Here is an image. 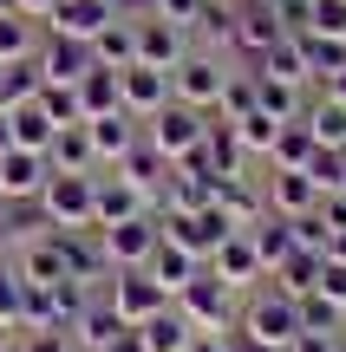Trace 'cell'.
Here are the masks:
<instances>
[{
	"label": "cell",
	"instance_id": "25",
	"mask_svg": "<svg viewBox=\"0 0 346 352\" xmlns=\"http://www.w3.org/2000/svg\"><path fill=\"white\" fill-rule=\"evenodd\" d=\"M91 52H98L105 72H131V65H138V20H111L91 39Z\"/></svg>",
	"mask_w": 346,
	"mask_h": 352
},
{
	"label": "cell",
	"instance_id": "22",
	"mask_svg": "<svg viewBox=\"0 0 346 352\" xmlns=\"http://www.w3.org/2000/svg\"><path fill=\"white\" fill-rule=\"evenodd\" d=\"M138 340H144V352H190V346H196V327L183 320V307L170 300L164 314H151V320L138 327Z\"/></svg>",
	"mask_w": 346,
	"mask_h": 352
},
{
	"label": "cell",
	"instance_id": "20",
	"mask_svg": "<svg viewBox=\"0 0 346 352\" xmlns=\"http://www.w3.org/2000/svg\"><path fill=\"white\" fill-rule=\"evenodd\" d=\"M131 215H157V196L138 189V183H125V176H105L98 170V228L131 222Z\"/></svg>",
	"mask_w": 346,
	"mask_h": 352
},
{
	"label": "cell",
	"instance_id": "35",
	"mask_svg": "<svg viewBox=\"0 0 346 352\" xmlns=\"http://www.w3.org/2000/svg\"><path fill=\"white\" fill-rule=\"evenodd\" d=\"M59 124H52L39 104H13V151H52Z\"/></svg>",
	"mask_w": 346,
	"mask_h": 352
},
{
	"label": "cell",
	"instance_id": "55",
	"mask_svg": "<svg viewBox=\"0 0 346 352\" xmlns=\"http://www.w3.org/2000/svg\"><path fill=\"white\" fill-rule=\"evenodd\" d=\"M255 7H274V13H288V0H255Z\"/></svg>",
	"mask_w": 346,
	"mask_h": 352
},
{
	"label": "cell",
	"instance_id": "16",
	"mask_svg": "<svg viewBox=\"0 0 346 352\" xmlns=\"http://www.w3.org/2000/svg\"><path fill=\"white\" fill-rule=\"evenodd\" d=\"M125 333H131V320L118 314L105 294H91V307L78 314V327H72V352H111Z\"/></svg>",
	"mask_w": 346,
	"mask_h": 352
},
{
	"label": "cell",
	"instance_id": "38",
	"mask_svg": "<svg viewBox=\"0 0 346 352\" xmlns=\"http://www.w3.org/2000/svg\"><path fill=\"white\" fill-rule=\"evenodd\" d=\"M301 333H346V307H334L327 294H301Z\"/></svg>",
	"mask_w": 346,
	"mask_h": 352
},
{
	"label": "cell",
	"instance_id": "60",
	"mask_svg": "<svg viewBox=\"0 0 346 352\" xmlns=\"http://www.w3.org/2000/svg\"><path fill=\"white\" fill-rule=\"evenodd\" d=\"M340 352H346V340H340Z\"/></svg>",
	"mask_w": 346,
	"mask_h": 352
},
{
	"label": "cell",
	"instance_id": "5",
	"mask_svg": "<svg viewBox=\"0 0 346 352\" xmlns=\"http://www.w3.org/2000/svg\"><path fill=\"white\" fill-rule=\"evenodd\" d=\"M177 307H183V320H190L196 333H235V320H242V314H235V294L222 287L209 267H203V274H196L190 287L177 294Z\"/></svg>",
	"mask_w": 346,
	"mask_h": 352
},
{
	"label": "cell",
	"instance_id": "3",
	"mask_svg": "<svg viewBox=\"0 0 346 352\" xmlns=\"http://www.w3.org/2000/svg\"><path fill=\"white\" fill-rule=\"evenodd\" d=\"M52 228H98V176H65L52 170V183L39 189Z\"/></svg>",
	"mask_w": 346,
	"mask_h": 352
},
{
	"label": "cell",
	"instance_id": "19",
	"mask_svg": "<svg viewBox=\"0 0 346 352\" xmlns=\"http://www.w3.org/2000/svg\"><path fill=\"white\" fill-rule=\"evenodd\" d=\"M209 202H216V209L229 215L235 228H255L261 215H268V196H261V176H248V170H242V176H222Z\"/></svg>",
	"mask_w": 346,
	"mask_h": 352
},
{
	"label": "cell",
	"instance_id": "50",
	"mask_svg": "<svg viewBox=\"0 0 346 352\" xmlns=\"http://www.w3.org/2000/svg\"><path fill=\"white\" fill-rule=\"evenodd\" d=\"M190 352H235V346H229V333H196Z\"/></svg>",
	"mask_w": 346,
	"mask_h": 352
},
{
	"label": "cell",
	"instance_id": "51",
	"mask_svg": "<svg viewBox=\"0 0 346 352\" xmlns=\"http://www.w3.org/2000/svg\"><path fill=\"white\" fill-rule=\"evenodd\" d=\"M13 7H20V13H26V20H46V13H52V7H59V0H13Z\"/></svg>",
	"mask_w": 346,
	"mask_h": 352
},
{
	"label": "cell",
	"instance_id": "28",
	"mask_svg": "<svg viewBox=\"0 0 346 352\" xmlns=\"http://www.w3.org/2000/svg\"><path fill=\"white\" fill-rule=\"evenodd\" d=\"M255 104L274 118V124H301V111H307V85H281V78H261L255 72Z\"/></svg>",
	"mask_w": 346,
	"mask_h": 352
},
{
	"label": "cell",
	"instance_id": "24",
	"mask_svg": "<svg viewBox=\"0 0 346 352\" xmlns=\"http://www.w3.org/2000/svg\"><path fill=\"white\" fill-rule=\"evenodd\" d=\"M46 157H52V170H65V176H98V151H91V131L85 124H65Z\"/></svg>",
	"mask_w": 346,
	"mask_h": 352
},
{
	"label": "cell",
	"instance_id": "10",
	"mask_svg": "<svg viewBox=\"0 0 346 352\" xmlns=\"http://www.w3.org/2000/svg\"><path fill=\"white\" fill-rule=\"evenodd\" d=\"M229 215L216 209V202H209V209H183V215H164V241H177V248H190L196 261H209V254H216V241L229 235Z\"/></svg>",
	"mask_w": 346,
	"mask_h": 352
},
{
	"label": "cell",
	"instance_id": "8",
	"mask_svg": "<svg viewBox=\"0 0 346 352\" xmlns=\"http://www.w3.org/2000/svg\"><path fill=\"white\" fill-rule=\"evenodd\" d=\"M105 300H111L131 327H144L151 314H164V307H170V294H164V280H157L151 267H118L111 287H105Z\"/></svg>",
	"mask_w": 346,
	"mask_h": 352
},
{
	"label": "cell",
	"instance_id": "4",
	"mask_svg": "<svg viewBox=\"0 0 346 352\" xmlns=\"http://www.w3.org/2000/svg\"><path fill=\"white\" fill-rule=\"evenodd\" d=\"M52 241H59V254H65V274L78 280V287H91V294H105L111 287V254H105V235L98 228H52Z\"/></svg>",
	"mask_w": 346,
	"mask_h": 352
},
{
	"label": "cell",
	"instance_id": "39",
	"mask_svg": "<svg viewBox=\"0 0 346 352\" xmlns=\"http://www.w3.org/2000/svg\"><path fill=\"white\" fill-rule=\"evenodd\" d=\"M274 131H281V124H274L261 104H255L248 118H235V138H242V151H248V157H268V151H274Z\"/></svg>",
	"mask_w": 346,
	"mask_h": 352
},
{
	"label": "cell",
	"instance_id": "12",
	"mask_svg": "<svg viewBox=\"0 0 346 352\" xmlns=\"http://www.w3.org/2000/svg\"><path fill=\"white\" fill-rule=\"evenodd\" d=\"M39 72H46V85H78V78L98 72V52H91V39H39Z\"/></svg>",
	"mask_w": 346,
	"mask_h": 352
},
{
	"label": "cell",
	"instance_id": "32",
	"mask_svg": "<svg viewBox=\"0 0 346 352\" xmlns=\"http://www.w3.org/2000/svg\"><path fill=\"white\" fill-rule=\"evenodd\" d=\"M39 39H46V33H39V20H26L20 7L0 13V59H7V65H13V59H33Z\"/></svg>",
	"mask_w": 346,
	"mask_h": 352
},
{
	"label": "cell",
	"instance_id": "30",
	"mask_svg": "<svg viewBox=\"0 0 346 352\" xmlns=\"http://www.w3.org/2000/svg\"><path fill=\"white\" fill-rule=\"evenodd\" d=\"M301 124L314 131V144H321V151H346V104H334V98H321V91H314L307 111H301Z\"/></svg>",
	"mask_w": 346,
	"mask_h": 352
},
{
	"label": "cell",
	"instance_id": "17",
	"mask_svg": "<svg viewBox=\"0 0 346 352\" xmlns=\"http://www.w3.org/2000/svg\"><path fill=\"white\" fill-rule=\"evenodd\" d=\"M52 183V157L46 151H7L0 157V196L7 202H33Z\"/></svg>",
	"mask_w": 346,
	"mask_h": 352
},
{
	"label": "cell",
	"instance_id": "2",
	"mask_svg": "<svg viewBox=\"0 0 346 352\" xmlns=\"http://www.w3.org/2000/svg\"><path fill=\"white\" fill-rule=\"evenodd\" d=\"M222 85H229V65H222V52H209V46H190L177 59V72H170L177 104H196V111H216V104H222Z\"/></svg>",
	"mask_w": 346,
	"mask_h": 352
},
{
	"label": "cell",
	"instance_id": "53",
	"mask_svg": "<svg viewBox=\"0 0 346 352\" xmlns=\"http://www.w3.org/2000/svg\"><path fill=\"white\" fill-rule=\"evenodd\" d=\"M7 151H13V111L0 104V157H7Z\"/></svg>",
	"mask_w": 346,
	"mask_h": 352
},
{
	"label": "cell",
	"instance_id": "36",
	"mask_svg": "<svg viewBox=\"0 0 346 352\" xmlns=\"http://www.w3.org/2000/svg\"><path fill=\"white\" fill-rule=\"evenodd\" d=\"M105 111H125V98H118V72H91L78 78V118H105Z\"/></svg>",
	"mask_w": 346,
	"mask_h": 352
},
{
	"label": "cell",
	"instance_id": "37",
	"mask_svg": "<svg viewBox=\"0 0 346 352\" xmlns=\"http://www.w3.org/2000/svg\"><path fill=\"white\" fill-rule=\"evenodd\" d=\"M20 307H26V274L20 261H0V333H20Z\"/></svg>",
	"mask_w": 346,
	"mask_h": 352
},
{
	"label": "cell",
	"instance_id": "57",
	"mask_svg": "<svg viewBox=\"0 0 346 352\" xmlns=\"http://www.w3.org/2000/svg\"><path fill=\"white\" fill-rule=\"evenodd\" d=\"M0 352H13V333H0Z\"/></svg>",
	"mask_w": 346,
	"mask_h": 352
},
{
	"label": "cell",
	"instance_id": "58",
	"mask_svg": "<svg viewBox=\"0 0 346 352\" xmlns=\"http://www.w3.org/2000/svg\"><path fill=\"white\" fill-rule=\"evenodd\" d=\"M7 7H13V0H0V13H7Z\"/></svg>",
	"mask_w": 346,
	"mask_h": 352
},
{
	"label": "cell",
	"instance_id": "18",
	"mask_svg": "<svg viewBox=\"0 0 346 352\" xmlns=\"http://www.w3.org/2000/svg\"><path fill=\"white\" fill-rule=\"evenodd\" d=\"M261 196H268V215H307V209H321V189H314L307 170H268V176H261Z\"/></svg>",
	"mask_w": 346,
	"mask_h": 352
},
{
	"label": "cell",
	"instance_id": "9",
	"mask_svg": "<svg viewBox=\"0 0 346 352\" xmlns=\"http://www.w3.org/2000/svg\"><path fill=\"white\" fill-rule=\"evenodd\" d=\"M98 235H105L111 267H151L157 241H164V215H131V222H111V228H98Z\"/></svg>",
	"mask_w": 346,
	"mask_h": 352
},
{
	"label": "cell",
	"instance_id": "23",
	"mask_svg": "<svg viewBox=\"0 0 346 352\" xmlns=\"http://www.w3.org/2000/svg\"><path fill=\"white\" fill-rule=\"evenodd\" d=\"M248 72H261V78H281V85H314V72H307V52H301V33H288V39H274L268 52H261Z\"/></svg>",
	"mask_w": 346,
	"mask_h": 352
},
{
	"label": "cell",
	"instance_id": "56",
	"mask_svg": "<svg viewBox=\"0 0 346 352\" xmlns=\"http://www.w3.org/2000/svg\"><path fill=\"white\" fill-rule=\"evenodd\" d=\"M0 235H7V196H0Z\"/></svg>",
	"mask_w": 346,
	"mask_h": 352
},
{
	"label": "cell",
	"instance_id": "59",
	"mask_svg": "<svg viewBox=\"0 0 346 352\" xmlns=\"http://www.w3.org/2000/svg\"><path fill=\"white\" fill-rule=\"evenodd\" d=\"M0 78H7V59H0Z\"/></svg>",
	"mask_w": 346,
	"mask_h": 352
},
{
	"label": "cell",
	"instance_id": "47",
	"mask_svg": "<svg viewBox=\"0 0 346 352\" xmlns=\"http://www.w3.org/2000/svg\"><path fill=\"white\" fill-rule=\"evenodd\" d=\"M321 215H327V228L340 235V228H346V189H327V196H321Z\"/></svg>",
	"mask_w": 346,
	"mask_h": 352
},
{
	"label": "cell",
	"instance_id": "34",
	"mask_svg": "<svg viewBox=\"0 0 346 352\" xmlns=\"http://www.w3.org/2000/svg\"><path fill=\"white\" fill-rule=\"evenodd\" d=\"M314 280H321V254H314V248H294L268 274V287H281V294H294V300H301V294H314Z\"/></svg>",
	"mask_w": 346,
	"mask_h": 352
},
{
	"label": "cell",
	"instance_id": "41",
	"mask_svg": "<svg viewBox=\"0 0 346 352\" xmlns=\"http://www.w3.org/2000/svg\"><path fill=\"white\" fill-rule=\"evenodd\" d=\"M216 111L229 118V124L255 111V72H229V85H222V104H216Z\"/></svg>",
	"mask_w": 346,
	"mask_h": 352
},
{
	"label": "cell",
	"instance_id": "7",
	"mask_svg": "<svg viewBox=\"0 0 346 352\" xmlns=\"http://www.w3.org/2000/svg\"><path fill=\"white\" fill-rule=\"evenodd\" d=\"M203 131H209V118L196 111V104H177V98H170L164 111H157L151 124H144V138H151V151H164L170 164H183V157H190L196 144H203Z\"/></svg>",
	"mask_w": 346,
	"mask_h": 352
},
{
	"label": "cell",
	"instance_id": "13",
	"mask_svg": "<svg viewBox=\"0 0 346 352\" xmlns=\"http://www.w3.org/2000/svg\"><path fill=\"white\" fill-rule=\"evenodd\" d=\"M118 98H125V111L138 118V124H151L177 91H170V72H157V65H131V72H118Z\"/></svg>",
	"mask_w": 346,
	"mask_h": 352
},
{
	"label": "cell",
	"instance_id": "48",
	"mask_svg": "<svg viewBox=\"0 0 346 352\" xmlns=\"http://www.w3.org/2000/svg\"><path fill=\"white\" fill-rule=\"evenodd\" d=\"M340 340H346V333H301L288 352H340Z\"/></svg>",
	"mask_w": 346,
	"mask_h": 352
},
{
	"label": "cell",
	"instance_id": "49",
	"mask_svg": "<svg viewBox=\"0 0 346 352\" xmlns=\"http://www.w3.org/2000/svg\"><path fill=\"white\" fill-rule=\"evenodd\" d=\"M321 98H334V104H346V65H340V72H327V78H321Z\"/></svg>",
	"mask_w": 346,
	"mask_h": 352
},
{
	"label": "cell",
	"instance_id": "46",
	"mask_svg": "<svg viewBox=\"0 0 346 352\" xmlns=\"http://www.w3.org/2000/svg\"><path fill=\"white\" fill-rule=\"evenodd\" d=\"M196 13H203V0H157V20L190 26V33H196Z\"/></svg>",
	"mask_w": 346,
	"mask_h": 352
},
{
	"label": "cell",
	"instance_id": "14",
	"mask_svg": "<svg viewBox=\"0 0 346 352\" xmlns=\"http://www.w3.org/2000/svg\"><path fill=\"white\" fill-rule=\"evenodd\" d=\"M111 20H118V7H111V0H59V7H52L39 26H46L52 39H98Z\"/></svg>",
	"mask_w": 346,
	"mask_h": 352
},
{
	"label": "cell",
	"instance_id": "54",
	"mask_svg": "<svg viewBox=\"0 0 346 352\" xmlns=\"http://www.w3.org/2000/svg\"><path fill=\"white\" fill-rule=\"evenodd\" d=\"M327 254H334V261H346V228H340L334 241H327Z\"/></svg>",
	"mask_w": 346,
	"mask_h": 352
},
{
	"label": "cell",
	"instance_id": "15",
	"mask_svg": "<svg viewBox=\"0 0 346 352\" xmlns=\"http://www.w3.org/2000/svg\"><path fill=\"white\" fill-rule=\"evenodd\" d=\"M196 46L190 26H170V20H138V65H157V72H177V59Z\"/></svg>",
	"mask_w": 346,
	"mask_h": 352
},
{
	"label": "cell",
	"instance_id": "45",
	"mask_svg": "<svg viewBox=\"0 0 346 352\" xmlns=\"http://www.w3.org/2000/svg\"><path fill=\"white\" fill-rule=\"evenodd\" d=\"M13 352H72V333H13Z\"/></svg>",
	"mask_w": 346,
	"mask_h": 352
},
{
	"label": "cell",
	"instance_id": "1",
	"mask_svg": "<svg viewBox=\"0 0 346 352\" xmlns=\"http://www.w3.org/2000/svg\"><path fill=\"white\" fill-rule=\"evenodd\" d=\"M235 333H248V340H261V346H281V352H288V346L301 340V300L261 280V287L248 294V307H242V320H235Z\"/></svg>",
	"mask_w": 346,
	"mask_h": 352
},
{
	"label": "cell",
	"instance_id": "26",
	"mask_svg": "<svg viewBox=\"0 0 346 352\" xmlns=\"http://www.w3.org/2000/svg\"><path fill=\"white\" fill-rule=\"evenodd\" d=\"M13 261H20L26 287H59V280H72V274H65V254H59V241H52V235L33 241V248H20Z\"/></svg>",
	"mask_w": 346,
	"mask_h": 352
},
{
	"label": "cell",
	"instance_id": "6",
	"mask_svg": "<svg viewBox=\"0 0 346 352\" xmlns=\"http://www.w3.org/2000/svg\"><path fill=\"white\" fill-rule=\"evenodd\" d=\"M209 274L229 294H255L261 280H268V267H261V254H255V235H248V228H229V235L216 241V254H209Z\"/></svg>",
	"mask_w": 346,
	"mask_h": 352
},
{
	"label": "cell",
	"instance_id": "27",
	"mask_svg": "<svg viewBox=\"0 0 346 352\" xmlns=\"http://www.w3.org/2000/svg\"><path fill=\"white\" fill-rule=\"evenodd\" d=\"M151 274L164 280V294H170V300H177V294L190 287L196 274H203V261H196L190 248H177V241H157V254H151Z\"/></svg>",
	"mask_w": 346,
	"mask_h": 352
},
{
	"label": "cell",
	"instance_id": "61",
	"mask_svg": "<svg viewBox=\"0 0 346 352\" xmlns=\"http://www.w3.org/2000/svg\"><path fill=\"white\" fill-rule=\"evenodd\" d=\"M340 189H346V183H340Z\"/></svg>",
	"mask_w": 346,
	"mask_h": 352
},
{
	"label": "cell",
	"instance_id": "52",
	"mask_svg": "<svg viewBox=\"0 0 346 352\" xmlns=\"http://www.w3.org/2000/svg\"><path fill=\"white\" fill-rule=\"evenodd\" d=\"M229 346H235V352H281V346H261V340H248V333H229Z\"/></svg>",
	"mask_w": 346,
	"mask_h": 352
},
{
	"label": "cell",
	"instance_id": "31",
	"mask_svg": "<svg viewBox=\"0 0 346 352\" xmlns=\"http://www.w3.org/2000/svg\"><path fill=\"white\" fill-rule=\"evenodd\" d=\"M248 235H255V254H261V267H268V274H274V267H281L288 254L301 248V241H294V222H288V215H261Z\"/></svg>",
	"mask_w": 346,
	"mask_h": 352
},
{
	"label": "cell",
	"instance_id": "33",
	"mask_svg": "<svg viewBox=\"0 0 346 352\" xmlns=\"http://www.w3.org/2000/svg\"><path fill=\"white\" fill-rule=\"evenodd\" d=\"M314 151H321V144H314L307 124H281L274 131V151H268V170H307Z\"/></svg>",
	"mask_w": 346,
	"mask_h": 352
},
{
	"label": "cell",
	"instance_id": "44",
	"mask_svg": "<svg viewBox=\"0 0 346 352\" xmlns=\"http://www.w3.org/2000/svg\"><path fill=\"white\" fill-rule=\"evenodd\" d=\"M314 294H327L334 307H346V261H334V254H321V280H314Z\"/></svg>",
	"mask_w": 346,
	"mask_h": 352
},
{
	"label": "cell",
	"instance_id": "21",
	"mask_svg": "<svg viewBox=\"0 0 346 352\" xmlns=\"http://www.w3.org/2000/svg\"><path fill=\"white\" fill-rule=\"evenodd\" d=\"M85 131H91V151H98V170H118V157L131 151V144L144 138V124L131 111H105V118H85Z\"/></svg>",
	"mask_w": 346,
	"mask_h": 352
},
{
	"label": "cell",
	"instance_id": "40",
	"mask_svg": "<svg viewBox=\"0 0 346 352\" xmlns=\"http://www.w3.org/2000/svg\"><path fill=\"white\" fill-rule=\"evenodd\" d=\"M33 104H39V111H46L59 131H65V124H85V118H78V85H39Z\"/></svg>",
	"mask_w": 346,
	"mask_h": 352
},
{
	"label": "cell",
	"instance_id": "42",
	"mask_svg": "<svg viewBox=\"0 0 346 352\" xmlns=\"http://www.w3.org/2000/svg\"><path fill=\"white\" fill-rule=\"evenodd\" d=\"M307 33L346 39V0H307Z\"/></svg>",
	"mask_w": 346,
	"mask_h": 352
},
{
	"label": "cell",
	"instance_id": "11",
	"mask_svg": "<svg viewBox=\"0 0 346 352\" xmlns=\"http://www.w3.org/2000/svg\"><path fill=\"white\" fill-rule=\"evenodd\" d=\"M294 26L281 20L274 7H255V0H235V39H229V52H242L248 65L261 59V52L274 46V39H288Z\"/></svg>",
	"mask_w": 346,
	"mask_h": 352
},
{
	"label": "cell",
	"instance_id": "43",
	"mask_svg": "<svg viewBox=\"0 0 346 352\" xmlns=\"http://www.w3.org/2000/svg\"><path fill=\"white\" fill-rule=\"evenodd\" d=\"M307 176H314V189H340L346 183V151H314V164H307Z\"/></svg>",
	"mask_w": 346,
	"mask_h": 352
},
{
	"label": "cell",
	"instance_id": "29",
	"mask_svg": "<svg viewBox=\"0 0 346 352\" xmlns=\"http://www.w3.org/2000/svg\"><path fill=\"white\" fill-rule=\"evenodd\" d=\"M52 235V222H46V202H7V235H0V241H7V248L13 254H20V248H33V241H46Z\"/></svg>",
	"mask_w": 346,
	"mask_h": 352
}]
</instances>
